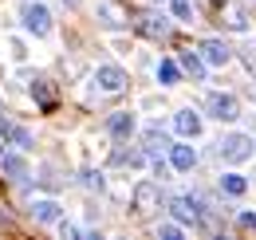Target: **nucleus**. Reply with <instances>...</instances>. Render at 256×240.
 <instances>
[{"mask_svg": "<svg viewBox=\"0 0 256 240\" xmlns=\"http://www.w3.org/2000/svg\"><path fill=\"white\" fill-rule=\"evenodd\" d=\"M114 166H130V170H138V166H146V150H114Z\"/></svg>", "mask_w": 256, "mask_h": 240, "instance_id": "obj_16", "label": "nucleus"}, {"mask_svg": "<svg viewBox=\"0 0 256 240\" xmlns=\"http://www.w3.org/2000/svg\"><path fill=\"white\" fill-rule=\"evenodd\" d=\"M170 12H174L178 20H190L193 16V0H170Z\"/></svg>", "mask_w": 256, "mask_h": 240, "instance_id": "obj_21", "label": "nucleus"}, {"mask_svg": "<svg viewBox=\"0 0 256 240\" xmlns=\"http://www.w3.org/2000/svg\"><path fill=\"white\" fill-rule=\"evenodd\" d=\"M170 166L178 174H190L193 166H197V150L193 146H170Z\"/></svg>", "mask_w": 256, "mask_h": 240, "instance_id": "obj_11", "label": "nucleus"}, {"mask_svg": "<svg viewBox=\"0 0 256 240\" xmlns=\"http://www.w3.org/2000/svg\"><path fill=\"white\" fill-rule=\"evenodd\" d=\"M106 130H110L114 138H130V134H134V114H130V110L110 114V118H106Z\"/></svg>", "mask_w": 256, "mask_h": 240, "instance_id": "obj_14", "label": "nucleus"}, {"mask_svg": "<svg viewBox=\"0 0 256 240\" xmlns=\"http://www.w3.org/2000/svg\"><path fill=\"white\" fill-rule=\"evenodd\" d=\"M83 185H87V189H98V193H102V185H106V181H102V174L87 170V174H83Z\"/></svg>", "mask_w": 256, "mask_h": 240, "instance_id": "obj_23", "label": "nucleus"}, {"mask_svg": "<svg viewBox=\"0 0 256 240\" xmlns=\"http://www.w3.org/2000/svg\"><path fill=\"white\" fill-rule=\"evenodd\" d=\"M134 24H138V32H142V36H150V40H166V36H170V20H166V16H158V12H142Z\"/></svg>", "mask_w": 256, "mask_h": 240, "instance_id": "obj_7", "label": "nucleus"}, {"mask_svg": "<svg viewBox=\"0 0 256 240\" xmlns=\"http://www.w3.org/2000/svg\"><path fill=\"white\" fill-rule=\"evenodd\" d=\"M20 24H24V32H28V36L44 40V36H52V12H48L44 4L28 0V4H24V12H20Z\"/></svg>", "mask_w": 256, "mask_h": 240, "instance_id": "obj_2", "label": "nucleus"}, {"mask_svg": "<svg viewBox=\"0 0 256 240\" xmlns=\"http://www.w3.org/2000/svg\"><path fill=\"white\" fill-rule=\"evenodd\" d=\"M98 20L106 24V28H126L130 24V8L126 4H118V0H98Z\"/></svg>", "mask_w": 256, "mask_h": 240, "instance_id": "obj_4", "label": "nucleus"}, {"mask_svg": "<svg viewBox=\"0 0 256 240\" xmlns=\"http://www.w3.org/2000/svg\"><path fill=\"white\" fill-rule=\"evenodd\" d=\"M0 170H4L12 181H24L28 174H32V166H28L24 154H0Z\"/></svg>", "mask_w": 256, "mask_h": 240, "instance_id": "obj_8", "label": "nucleus"}, {"mask_svg": "<svg viewBox=\"0 0 256 240\" xmlns=\"http://www.w3.org/2000/svg\"><path fill=\"white\" fill-rule=\"evenodd\" d=\"M134 209H138V212L162 209V193H158L154 181H138V185H134Z\"/></svg>", "mask_w": 256, "mask_h": 240, "instance_id": "obj_6", "label": "nucleus"}, {"mask_svg": "<svg viewBox=\"0 0 256 240\" xmlns=\"http://www.w3.org/2000/svg\"><path fill=\"white\" fill-rule=\"evenodd\" d=\"M178 79H182V67H178L174 60H162L158 63V83H162V87H174Z\"/></svg>", "mask_w": 256, "mask_h": 240, "instance_id": "obj_17", "label": "nucleus"}, {"mask_svg": "<svg viewBox=\"0 0 256 240\" xmlns=\"http://www.w3.org/2000/svg\"><path fill=\"white\" fill-rule=\"evenodd\" d=\"M174 130H178L182 138H197V134H201V114H193V110H178V114H174Z\"/></svg>", "mask_w": 256, "mask_h": 240, "instance_id": "obj_12", "label": "nucleus"}, {"mask_svg": "<svg viewBox=\"0 0 256 240\" xmlns=\"http://www.w3.org/2000/svg\"><path fill=\"white\" fill-rule=\"evenodd\" d=\"M228 28L244 32V28H248V20H244V16H240V12H228Z\"/></svg>", "mask_w": 256, "mask_h": 240, "instance_id": "obj_25", "label": "nucleus"}, {"mask_svg": "<svg viewBox=\"0 0 256 240\" xmlns=\"http://www.w3.org/2000/svg\"><path fill=\"white\" fill-rule=\"evenodd\" d=\"M60 232H64V236H79V224H71V220L60 216Z\"/></svg>", "mask_w": 256, "mask_h": 240, "instance_id": "obj_26", "label": "nucleus"}, {"mask_svg": "<svg viewBox=\"0 0 256 240\" xmlns=\"http://www.w3.org/2000/svg\"><path fill=\"white\" fill-rule=\"evenodd\" d=\"M0 154H4V138H0Z\"/></svg>", "mask_w": 256, "mask_h": 240, "instance_id": "obj_29", "label": "nucleus"}, {"mask_svg": "<svg viewBox=\"0 0 256 240\" xmlns=\"http://www.w3.org/2000/svg\"><path fill=\"white\" fill-rule=\"evenodd\" d=\"M244 189H248V181L240 174H224L221 178V193H228V197H244Z\"/></svg>", "mask_w": 256, "mask_h": 240, "instance_id": "obj_19", "label": "nucleus"}, {"mask_svg": "<svg viewBox=\"0 0 256 240\" xmlns=\"http://www.w3.org/2000/svg\"><path fill=\"white\" fill-rule=\"evenodd\" d=\"M8 138H12L16 146H32V134H28L24 126H12V122H8Z\"/></svg>", "mask_w": 256, "mask_h": 240, "instance_id": "obj_22", "label": "nucleus"}, {"mask_svg": "<svg viewBox=\"0 0 256 240\" xmlns=\"http://www.w3.org/2000/svg\"><path fill=\"white\" fill-rule=\"evenodd\" d=\"M32 98H36V102H44V106L56 102V90L48 87V79H36V83H32Z\"/></svg>", "mask_w": 256, "mask_h": 240, "instance_id": "obj_20", "label": "nucleus"}, {"mask_svg": "<svg viewBox=\"0 0 256 240\" xmlns=\"http://www.w3.org/2000/svg\"><path fill=\"white\" fill-rule=\"evenodd\" d=\"M236 224H240V228H256V216H252V212H240V220H236Z\"/></svg>", "mask_w": 256, "mask_h": 240, "instance_id": "obj_28", "label": "nucleus"}, {"mask_svg": "<svg viewBox=\"0 0 256 240\" xmlns=\"http://www.w3.org/2000/svg\"><path fill=\"white\" fill-rule=\"evenodd\" d=\"M205 110H209L213 118H221V122H232L236 114H240V102H236V94H224V90H213V94L205 98Z\"/></svg>", "mask_w": 256, "mask_h": 240, "instance_id": "obj_3", "label": "nucleus"}, {"mask_svg": "<svg viewBox=\"0 0 256 240\" xmlns=\"http://www.w3.org/2000/svg\"><path fill=\"white\" fill-rule=\"evenodd\" d=\"M217 154H221V162H228V166H240V162L252 158V138L248 134H224L221 142H217Z\"/></svg>", "mask_w": 256, "mask_h": 240, "instance_id": "obj_1", "label": "nucleus"}, {"mask_svg": "<svg viewBox=\"0 0 256 240\" xmlns=\"http://www.w3.org/2000/svg\"><path fill=\"white\" fill-rule=\"evenodd\" d=\"M182 71H190L193 79L201 83V79H205V56H197V52H186V56H182Z\"/></svg>", "mask_w": 256, "mask_h": 240, "instance_id": "obj_15", "label": "nucleus"}, {"mask_svg": "<svg viewBox=\"0 0 256 240\" xmlns=\"http://www.w3.org/2000/svg\"><path fill=\"white\" fill-rule=\"evenodd\" d=\"M158 236L162 240H178L182 236V224H158Z\"/></svg>", "mask_w": 256, "mask_h": 240, "instance_id": "obj_24", "label": "nucleus"}, {"mask_svg": "<svg viewBox=\"0 0 256 240\" xmlns=\"http://www.w3.org/2000/svg\"><path fill=\"white\" fill-rule=\"evenodd\" d=\"M154 170H158V178H162V181H166V178H170V174H174V166H166L162 158H158V162H154Z\"/></svg>", "mask_w": 256, "mask_h": 240, "instance_id": "obj_27", "label": "nucleus"}, {"mask_svg": "<svg viewBox=\"0 0 256 240\" xmlns=\"http://www.w3.org/2000/svg\"><path fill=\"white\" fill-rule=\"evenodd\" d=\"M201 56H205V63H213V67H224V63L232 60V52H228L224 40H205L201 44Z\"/></svg>", "mask_w": 256, "mask_h": 240, "instance_id": "obj_10", "label": "nucleus"}, {"mask_svg": "<svg viewBox=\"0 0 256 240\" xmlns=\"http://www.w3.org/2000/svg\"><path fill=\"white\" fill-rule=\"evenodd\" d=\"M170 209H174L178 220H193V224L201 220V205H197L193 197H174V201H170Z\"/></svg>", "mask_w": 256, "mask_h": 240, "instance_id": "obj_13", "label": "nucleus"}, {"mask_svg": "<svg viewBox=\"0 0 256 240\" xmlns=\"http://www.w3.org/2000/svg\"><path fill=\"white\" fill-rule=\"evenodd\" d=\"M32 216L40 220V224H60L64 209H60V201H52V197H40V201L32 205Z\"/></svg>", "mask_w": 256, "mask_h": 240, "instance_id": "obj_9", "label": "nucleus"}, {"mask_svg": "<svg viewBox=\"0 0 256 240\" xmlns=\"http://www.w3.org/2000/svg\"><path fill=\"white\" fill-rule=\"evenodd\" d=\"M95 83H98V90H106V94H118V90L126 87V71L114 67V63H102L95 71Z\"/></svg>", "mask_w": 256, "mask_h": 240, "instance_id": "obj_5", "label": "nucleus"}, {"mask_svg": "<svg viewBox=\"0 0 256 240\" xmlns=\"http://www.w3.org/2000/svg\"><path fill=\"white\" fill-rule=\"evenodd\" d=\"M146 142H150V146H146V154H154V158H158V150H170V146H174V142L162 134L158 126H146Z\"/></svg>", "mask_w": 256, "mask_h": 240, "instance_id": "obj_18", "label": "nucleus"}]
</instances>
